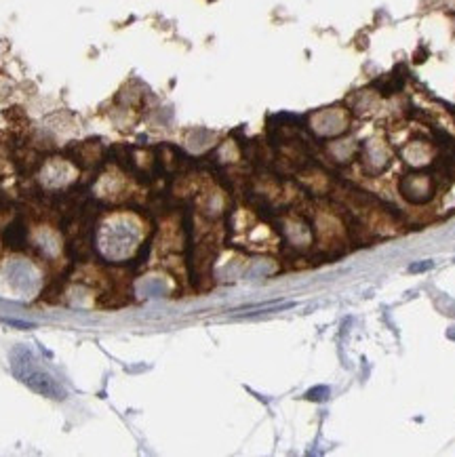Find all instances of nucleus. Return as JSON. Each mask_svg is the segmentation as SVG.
<instances>
[{
  "label": "nucleus",
  "mask_w": 455,
  "mask_h": 457,
  "mask_svg": "<svg viewBox=\"0 0 455 457\" xmlns=\"http://www.w3.org/2000/svg\"><path fill=\"white\" fill-rule=\"evenodd\" d=\"M7 324H13V327H22V329H32L34 324H30V322H19V320H11V318H5Z\"/></svg>",
  "instance_id": "nucleus-1"
},
{
  "label": "nucleus",
  "mask_w": 455,
  "mask_h": 457,
  "mask_svg": "<svg viewBox=\"0 0 455 457\" xmlns=\"http://www.w3.org/2000/svg\"><path fill=\"white\" fill-rule=\"evenodd\" d=\"M428 268H432V263L428 261V263H419V266H411V272H417V270H428Z\"/></svg>",
  "instance_id": "nucleus-2"
}]
</instances>
